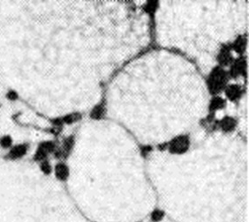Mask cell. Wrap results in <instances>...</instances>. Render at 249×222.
<instances>
[{"label":"cell","instance_id":"1","mask_svg":"<svg viewBox=\"0 0 249 222\" xmlns=\"http://www.w3.org/2000/svg\"><path fill=\"white\" fill-rule=\"evenodd\" d=\"M230 81V76L227 70L219 65L215 66L209 72L206 79L207 89L211 96L222 93Z\"/></svg>","mask_w":249,"mask_h":222},{"label":"cell","instance_id":"2","mask_svg":"<svg viewBox=\"0 0 249 222\" xmlns=\"http://www.w3.org/2000/svg\"><path fill=\"white\" fill-rule=\"evenodd\" d=\"M190 147V138L187 135L175 137L168 142V150L172 154H183Z\"/></svg>","mask_w":249,"mask_h":222},{"label":"cell","instance_id":"3","mask_svg":"<svg viewBox=\"0 0 249 222\" xmlns=\"http://www.w3.org/2000/svg\"><path fill=\"white\" fill-rule=\"evenodd\" d=\"M230 69L228 71L230 79H237L239 77H247V61L244 56H239L238 58H235L232 64L229 66Z\"/></svg>","mask_w":249,"mask_h":222},{"label":"cell","instance_id":"4","mask_svg":"<svg viewBox=\"0 0 249 222\" xmlns=\"http://www.w3.org/2000/svg\"><path fill=\"white\" fill-rule=\"evenodd\" d=\"M231 52H232V50L231 49L230 43L223 44L218 50L217 55H216L217 65H219L223 68H225V67H228L231 65L235 59Z\"/></svg>","mask_w":249,"mask_h":222},{"label":"cell","instance_id":"5","mask_svg":"<svg viewBox=\"0 0 249 222\" xmlns=\"http://www.w3.org/2000/svg\"><path fill=\"white\" fill-rule=\"evenodd\" d=\"M224 93L228 100L236 102L242 98L245 93V88L239 84H228Z\"/></svg>","mask_w":249,"mask_h":222},{"label":"cell","instance_id":"6","mask_svg":"<svg viewBox=\"0 0 249 222\" xmlns=\"http://www.w3.org/2000/svg\"><path fill=\"white\" fill-rule=\"evenodd\" d=\"M74 136L71 135V136L67 137L64 141H63V145H62V147L59 148V149H56L54 152V155L55 157L57 159H61V158H65L68 157V155L70 154L72 149L74 145Z\"/></svg>","mask_w":249,"mask_h":222},{"label":"cell","instance_id":"7","mask_svg":"<svg viewBox=\"0 0 249 222\" xmlns=\"http://www.w3.org/2000/svg\"><path fill=\"white\" fill-rule=\"evenodd\" d=\"M237 125H238L237 119L231 115H225L221 120L217 121L218 128L224 133H229V132L233 131L235 128L237 127Z\"/></svg>","mask_w":249,"mask_h":222},{"label":"cell","instance_id":"8","mask_svg":"<svg viewBox=\"0 0 249 222\" xmlns=\"http://www.w3.org/2000/svg\"><path fill=\"white\" fill-rule=\"evenodd\" d=\"M230 46L232 51L236 52L239 56H244V53L246 52L247 46V36H242V35L238 36L232 43H230Z\"/></svg>","mask_w":249,"mask_h":222},{"label":"cell","instance_id":"9","mask_svg":"<svg viewBox=\"0 0 249 222\" xmlns=\"http://www.w3.org/2000/svg\"><path fill=\"white\" fill-rule=\"evenodd\" d=\"M106 115V100L103 98L90 111L89 116L94 120H101Z\"/></svg>","mask_w":249,"mask_h":222},{"label":"cell","instance_id":"10","mask_svg":"<svg viewBox=\"0 0 249 222\" xmlns=\"http://www.w3.org/2000/svg\"><path fill=\"white\" fill-rule=\"evenodd\" d=\"M226 107V100L221 97L220 95L212 96L208 104V113L215 114L217 110L223 109Z\"/></svg>","mask_w":249,"mask_h":222},{"label":"cell","instance_id":"11","mask_svg":"<svg viewBox=\"0 0 249 222\" xmlns=\"http://www.w3.org/2000/svg\"><path fill=\"white\" fill-rule=\"evenodd\" d=\"M29 149V145L27 144H21L18 145H15L14 147H13L9 153L6 155V158L9 160H17L22 158L28 152Z\"/></svg>","mask_w":249,"mask_h":222},{"label":"cell","instance_id":"12","mask_svg":"<svg viewBox=\"0 0 249 222\" xmlns=\"http://www.w3.org/2000/svg\"><path fill=\"white\" fill-rule=\"evenodd\" d=\"M55 175L59 181H66L69 177V168L66 165L60 162L55 167Z\"/></svg>","mask_w":249,"mask_h":222},{"label":"cell","instance_id":"13","mask_svg":"<svg viewBox=\"0 0 249 222\" xmlns=\"http://www.w3.org/2000/svg\"><path fill=\"white\" fill-rule=\"evenodd\" d=\"M62 118V121L64 123H67V124H71L75 122H78L81 119V114L79 112H73L71 114L65 115Z\"/></svg>","mask_w":249,"mask_h":222},{"label":"cell","instance_id":"14","mask_svg":"<svg viewBox=\"0 0 249 222\" xmlns=\"http://www.w3.org/2000/svg\"><path fill=\"white\" fill-rule=\"evenodd\" d=\"M158 5H159L158 1H149L143 6V9L148 14H150L151 17H154V14L156 13L157 9L158 7Z\"/></svg>","mask_w":249,"mask_h":222},{"label":"cell","instance_id":"15","mask_svg":"<svg viewBox=\"0 0 249 222\" xmlns=\"http://www.w3.org/2000/svg\"><path fill=\"white\" fill-rule=\"evenodd\" d=\"M38 148H40L41 150H43L44 152H46L47 154L49 153H52L56 150V145L53 141H44L43 143H40Z\"/></svg>","mask_w":249,"mask_h":222},{"label":"cell","instance_id":"16","mask_svg":"<svg viewBox=\"0 0 249 222\" xmlns=\"http://www.w3.org/2000/svg\"><path fill=\"white\" fill-rule=\"evenodd\" d=\"M47 156H48V154H47L46 152H43V150H41L40 148H37L36 153H35V155H34V160L41 162V161H43V160H45L47 159Z\"/></svg>","mask_w":249,"mask_h":222},{"label":"cell","instance_id":"17","mask_svg":"<svg viewBox=\"0 0 249 222\" xmlns=\"http://www.w3.org/2000/svg\"><path fill=\"white\" fill-rule=\"evenodd\" d=\"M40 168L45 175H50L51 173V166L47 160L40 162Z\"/></svg>","mask_w":249,"mask_h":222},{"label":"cell","instance_id":"18","mask_svg":"<svg viewBox=\"0 0 249 222\" xmlns=\"http://www.w3.org/2000/svg\"><path fill=\"white\" fill-rule=\"evenodd\" d=\"M13 144V139L10 136H4L1 137L0 139V145L3 148H8L12 145Z\"/></svg>","mask_w":249,"mask_h":222},{"label":"cell","instance_id":"19","mask_svg":"<svg viewBox=\"0 0 249 222\" xmlns=\"http://www.w3.org/2000/svg\"><path fill=\"white\" fill-rule=\"evenodd\" d=\"M164 212L157 209V210H155V211L152 213V214H151V220H152L154 222L160 221V220L164 218Z\"/></svg>","mask_w":249,"mask_h":222},{"label":"cell","instance_id":"20","mask_svg":"<svg viewBox=\"0 0 249 222\" xmlns=\"http://www.w3.org/2000/svg\"><path fill=\"white\" fill-rule=\"evenodd\" d=\"M153 150V147L151 145H142L141 146V154L143 157H147V155Z\"/></svg>","mask_w":249,"mask_h":222},{"label":"cell","instance_id":"21","mask_svg":"<svg viewBox=\"0 0 249 222\" xmlns=\"http://www.w3.org/2000/svg\"><path fill=\"white\" fill-rule=\"evenodd\" d=\"M6 97L10 100H15L18 99V93H16L15 91H14V90H11V91H9L7 93Z\"/></svg>","mask_w":249,"mask_h":222},{"label":"cell","instance_id":"22","mask_svg":"<svg viewBox=\"0 0 249 222\" xmlns=\"http://www.w3.org/2000/svg\"><path fill=\"white\" fill-rule=\"evenodd\" d=\"M158 148H159L160 150H165L166 148H168V143H164V144L159 145Z\"/></svg>","mask_w":249,"mask_h":222}]
</instances>
